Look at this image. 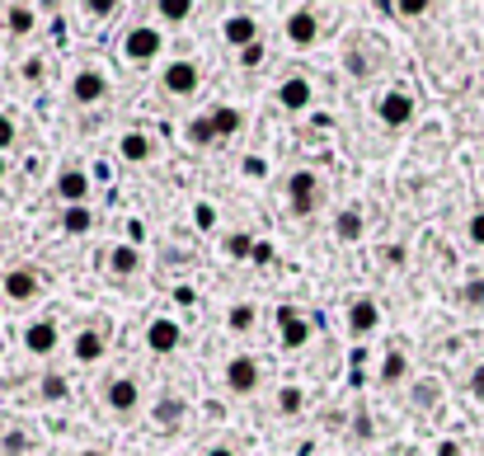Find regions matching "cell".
I'll use <instances>...</instances> for the list:
<instances>
[{
    "label": "cell",
    "instance_id": "obj_34",
    "mask_svg": "<svg viewBox=\"0 0 484 456\" xmlns=\"http://www.w3.org/2000/svg\"><path fill=\"white\" fill-rule=\"evenodd\" d=\"M259 62H263V47H259V43L240 52V66H259Z\"/></svg>",
    "mask_w": 484,
    "mask_h": 456
},
{
    "label": "cell",
    "instance_id": "obj_32",
    "mask_svg": "<svg viewBox=\"0 0 484 456\" xmlns=\"http://www.w3.org/2000/svg\"><path fill=\"white\" fill-rule=\"evenodd\" d=\"M193 217H198V231H212V226H217V207H212V203H198Z\"/></svg>",
    "mask_w": 484,
    "mask_h": 456
},
{
    "label": "cell",
    "instance_id": "obj_10",
    "mask_svg": "<svg viewBox=\"0 0 484 456\" xmlns=\"http://www.w3.org/2000/svg\"><path fill=\"white\" fill-rule=\"evenodd\" d=\"M104 94H109V80H104L99 71H75V80H71V99L75 104H99Z\"/></svg>",
    "mask_w": 484,
    "mask_h": 456
},
{
    "label": "cell",
    "instance_id": "obj_20",
    "mask_svg": "<svg viewBox=\"0 0 484 456\" xmlns=\"http://www.w3.org/2000/svg\"><path fill=\"white\" fill-rule=\"evenodd\" d=\"M334 235L343 240V245L362 240V212H358V207H343V212H339V222H334Z\"/></svg>",
    "mask_w": 484,
    "mask_h": 456
},
{
    "label": "cell",
    "instance_id": "obj_42",
    "mask_svg": "<svg viewBox=\"0 0 484 456\" xmlns=\"http://www.w3.org/2000/svg\"><path fill=\"white\" fill-rule=\"evenodd\" d=\"M80 456H104V451H80Z\"/></svg>",
    "mask_w": 484,
    "mask_h": 456
},
{
    "label": "cell",
    "instance_id": "obj_25",
    "mask_svg": "<svg viewBox=\"0 0 484 456\" xmlns=\"http://www.w3.org/2000/svg\"><path fill=\"white\" fill-rule=\"evenodd\" d=\"M183 137L193 142V146H212V142H217V127H212V118H193V123L183 127Z\"/></svg>",
    "mask_w": 484,
    "mask_h": 456
},
{
    "label": "cell",
    "instance_id": "obj_36",
    "mask_svg": "<svg viewBox=\"0 0 484 456\" xmlns=\"http://www.w3.org/2000/svg\"><path fill=\"white\" fill-rule=\"evenodd\" d=\"M395 15H423L428 5H423V0H405V5H390Z\"/></svg>",
    "mask_w": 484,
    "mask_h": 456
},
{
    "label": "cell",
    "instance_id": "obj_44",
    "mask_svg": "<svg viewBox=\"0 0 484 456\" xmlns=\"http://www.w3.org/2000/svg\"><path fill=\"white\" fill-rule=\"evenodd\" d=\"M479 179H484V174H479Z\"/></svg>",
    "mask_w": 484,
    "mask_h": 456
},
{
    "label": "cell",
    "instance_id": "obj_35",
    "mask_svg": "<svg viewBox=\"0 0 484 456\" xmlns=\"http://www.w3.org/2000/svg\"><path fill=\"white\" fill-rule=\"evenodd\" d=\"M470 240H475V245H484V212H475V217H470Z\"/></svg>",
    "mask_w": 484,
    "mask_h": 456
},
{
    "label": "cell",
    "instance_id": "obj_30",
    "mask_svg": "<svg viewBox=\"0 0 484 456\" xmlns=\"http://www.w3.org/2000/svg\"><path fill=\"white\" fill-rule=\"evenodd\" d=\"M188 15H193L188 0H165V5H160V19H188Z\"/></svg>",
    "mask_w": 484,
    "mask_h": 456
},
{
    "label": "cell",
    "instance_id": "obj_40",
    "mask_svg": "<svg viewBox=\"0 0 484 456\" xmlns=\"http://www.w3.org/2000/svg\"><path fill=\"white\" fill-rule=\"evenodd\" d=\"M254 263H268V259H273V250H268V245H254V254H250Z\"/></svg>",
    "mask_w": 484,
    "mask_h": 456
},
{
    "label": "cell",
    "instance_id": "obj_1",
    "mask_svg": "<svg viewBox=\"0 0 484 456\" xmlns=\"http://www.w3.org/2000/svg\"><path fill=\"white\" fill-rule=\"evenodd\" d=\"M123 57L137 62V66H146V62L160 57V29H155V24H137V29L123 38Z\"/></svg>",
    "mask_w": 484,
    "mask_h": 456
},
{
    "label": "cell",
    "instance_id": "obj_7",
    "mask_svg": "<svg viewBox=\"0 0 484 456\" xmlns=\"http://www.w3.org/2000/svg\"><path fill=\"white\" fill-rule=\"evenodd\" d=\"M198 85H202L198 62H170V66H165V90H170V94H193Z\"/></svg>",
    "mask_w": 484,
    "mask_h": 456
},
{
    "label": "cell",
    "instance_id": "obj_41",
    "mask_svg": "<svg viewBox=\"0 0 484 456\" xmlns=\"http://www.w3.org/2000/svg\"><path fill=\"white\" fill-rule=\"evenodd\" d=\"M207 456H235V451H231V447H212Z\"/></svg>",
    "mask_w": 484,
    "mask_h": 456
},
{
    "label": "cell",
    "instance_id": "obj_31",
    "mask_svg": "<svg viewBox=\"0 0 484 456\" xmlns=\"http://www.w3.org/2000/svg\"><path fill=\"white\" fill-rule=\"evenodd\" d=\"M38 391H43V400H66V382L62 377H43Z\"/></svg>",
    "mask_w": 484,
    "mask_h": 456
},
{
    "label": "cell",
    "instance_id": "obj_38",
    "mask_svg": "<svg viewBox=\"0 0 484 456\" xmlns=\"http://www.w3.org/2000/svg\"><path fill=\"white\" fill-rule=\"evenodd\" d=\"M466 302H475V306L484 302V283H470V292H466Z\"/></svg>",
    "mask_w": 484,
    "mask_h": 456
},
{
    "label": "cell",
    "instance_id": "obj_19",
    "mask_svg": "<svg viewBox=\"0 0 484 456\" xmlns=\"http://www.w3.org/2000/svg\"><path fill=\"white\" fill-rule=\"evenodd\" d=\"M142 268V254H137V245H118L114 254H109V273H118V278H132Z\"/></svg>",
    "mask_w": 484,
    "mask_h": 456
},
{
    "label": "cell",
    "instance_id": "obj_8",
    "mask_svg": "<svg viewBox=\"0 0 484 456\" xmlns=\"http://www.w3.org/2000/svg\"><path fill=\"white\" fill-rule=\"evenodd\" d=\"M222 38L231 43V47H254L259 43V24H254V15H231L226 24H222Z\"/></svg>",
    "mask_w": 484,
    "mask_h": 456
},
{
    "label": "cell",
    "instance_id": "obj_29",
    "mask_svg": "<svg viewBox=\"0 0 484 456\" xmlns=\"http://www.w3.org/2000/svg\"><path fill=\"white\" fill-rule=\"evenodd\" d=\"M226 250H231V259H250V254H254V240H250L245 231H235V235L226 240Z\"/></svg>",
    "mask_w": 484,
    "mask_h": 456
},
{
    "label": "cell",
    "instance_id": "obj_37",
    "mask_svg": "<svg viewBox=\"0 0 484 456\" xmlns=\"http://www.w3.org/2000/svg\"><path fill=\"white\" fill-rule=\"evenodd\" d=\"M470 391H475V395H479V400H484V362H479V367H475V377H470Z\"/></svg>",
    "mask_w": 484,
    "mask_h": 456
},
{
    "label": "cell",
    "instance_id": "obj_16",
    "mask_svg": "<svg viewBox=\"0 0 484 456\" xmlns=\"http://www.w3.org/2000/svg\"><path fill=\"white\" fill-rule=\"evenodd\" d=\"M311 343V320L297 311H282V348H306Z\"/></svg>",
    "mask_w": 484,
    "mask_h": 456
},
{
    "label": "cell",
    "instance_id": "obj_13",
    "mask_svg": "<svg viewBox=\"0 0 484 456\" xmlns=\"http://www.w3.org/2000/svg\"><path fill=\"white\" fill-rule=\"evenodd\" d=\"M311 94H315V90H311L306 75H291V80H282V85H278V104H282V109H291V114L306 109Z\"/></svg>",
    "mask_w": 484,
    "mask_h": 456
},
{
    "label": "cell",
    "instance_id": "obj_33",
    "mask_svg": "<svg viewBox=\"0 0 484 456\" xmlns=\"http://www.w3.org/2000/svg\"><path fill=\"white\" fill-rule=\"evenodd\" d=\"M10 142H15V118H5V114H0V155L10 151Z\"/></svg>",
    "mask_w": 484,
    "mask_h": 456
},
{
    "label": "cell",
    "instance_id": "obj_27",
    "mask_svg": "<svg viewBox=\"0 0 484 456\" xmlns=\"http://www.w3.org/2000/svg\"><path fill=\"white\" fill-rule=\"evenodd\" d=\"M226 325H231L235 334H245V330H254V306H231V315H226Z\"/></svg>",
    "mask_w": 484,
    "mask_h": 456
},
{
    "label": "cell",
    "instance_id": "obj_22",
    "mask_svg": "<svg viewBox=\"0 0 484 456\" xmlns=\"http://www.w3.org/2000/svg\"><path fill=\"white\" fill-rule=\"evenodd\" d=\"M240 109H231V104H222V109H212V127H217V137H235L240 132Z\"/></svg>",
    "mask_w": 484,
    "mask_h": 456
},
{
    "label": "cell",
    "instance_id": "obj_26",
    "mask_svg": "<svg viewBox=\"0 0 484 456\" xmlns=\"http://www.w3.org/2000/svg\"><path fill=\"white\" fill-rule=\"evenodd\" d=\"M405 372H410L405 353H400V348H390V353H386V362H381V382H386V386H395L400 377H405Z\"/></svg>",
    "mask_w": 484,
    "mask_h": 456
},
{
    "label": "cell",
    "instance_id": "obj_28",
    "mask_svg": "<svg viewBox=\"0 0 484 456\" xmlns=\"http://www.w3.org/2000/svg\"><path fill=\"white\" fill-rule=\"evenodd\" d=\"M183 419V400H160V405H155V423H179Z\"/></svg>",
    "mask_w": 484,
    "mask_h": 456
},
{
    "label": "cell",
    "instance_id": "obj_23",
    "mask_svg": "<svg viewBox=\"0 0 484 456\" xmlns=\"http://www.w3.org/2000/svg\"><path fill=\"white\" fill-rule=\"evenodd\" d=\"M301 410H306V391H301V386H282V391H278V414L297 419Z\"/></svg>",
    "mask_w": 484,
    "mask_h": 456
},
{
    "label": "cell",
    "instance_id": "obj_14",
    "mask_svg": "<svg viewBox=\"0 0 484 456\" xmlns=\"http://www.w3.org/2000/svg\"><path fill=\"white\" fill-rule=\"evenodd\" d=\"M57 193L66 207H85V193H90V179L80 174V170H62L57 174Z\"/></svg>",
    "mask_w": 484,
    "mask_h": 456
},
{
    "label": "cell",
    "instance_id": "obj_6",
    "mask_svg": "<svg viewBox=\"0 0 484 456\" xmlns=\"http://www.w3.org/2000/svg\"><path fill=\"white\" fill-rule=\"evenodd\" d=\"M57 325H52V320H34V325L29 330H24V348H29V353L34 358H52V353H57Z\"/></svg>",
    "mask_w": 484,
    "mask_h": 456
},
{
    "label": "cell",
    "instance_id": "obj_18",
    "mask_svg": "<svg viewBox=\"0 0 484 456\" xmlns=\"http://www.w3.org/2000/svg\"><path fill=\"white\" fill-rule=\"evenodd\" d=\"M118 155L127 160V165H142V160H151V137L146 132H127V137L118 142Z\"/></svg>",
    "mask_w": 484,
    "mask_h": 456
},
{
    "label": "cell",
    "instance_id": "obj_21",
    "mask_svg": "<svg viewBox=\"0 0 484 456\" xmlns=\"http://www.w3.org/2000/svg\"><path fill=\"white\" fill-rule=\"evenodd\" d=\"M34 24H38V10H29V5H10L5 10V29L10 34H34Z\"/></svg>",
    "mask_w": 484,
    "mask_h": 456
},
{
    "label": "cell",
    "instance_id": "obj_9",
    "mask_svg": "<svg viewBox=\"0 0 484 456\" xmlns=\"http://www.w3.org/2000/svg\"><path fill=\"white\" fill-rule=\"evenodd\" d=\"M38 287H43V278L34 273V268H10L5 273V297L10 302H34Z\"/></svg>",
    "mask_w": 484,
    "mask_h": 456
},
{
    "label": "cell",
    "instance_id": "obj_43",
    "mask_svg": "<svg viewBox=\"0 0 484 456\" xmlns=\"http://www.w3.org/2000/svg\"><path fill=\"white\" fill-rule=\"evenodd\" d=\"M0 174H5V155H0Z\"/></svg>",
    "mask_w": 484,
    "mask_h": 456
},
{
    "label": "cell",
    "instance_id": "obj_4",
    "mask_svg": "<svg viewBox=\"0 0 484 456\" xmlns=\"http://www.w3.org/2000/svg\"><path fill=\"white\" fill-rule=\"evenodd\" d=\"M376 118H381L386 127H405L414 118V99L405 90H390L386 99H376Z\"/></svg>",
    "mask_w": 484,
    "mask_h": 456
},
{
    "label": "cell",
    "instance_id": "obj_24",
    "mask_svg": "<svg viewBox=\"0 0 484 456\" xmlns=\"http://www.w3.org/2000/svg\"><path fill=\"white\" fill-rule=\"evenodd\" d=\"M62 226H66V235H90V226H94V212H90V207H66Z\"/></svg>",
    "mask_w": 484,
    "mask_h": 456
},
{
    "label": "cell",
    "instance_id": "obj_17",
    "mask_svg": "<svg viewBox=\"0 0 484 456\" xmlns=\"http://www.w3.org/2000/svg\"><path fill=\"white\" fill-rule=\"evenodd\" d=\"M71 353H75V362H99L104 358V334L99 330H80L75 343H71Z\"/></svg>",
    "mask_w": 484,
    "mask_h": 456
},
{
    "label": "cell",
    "instance_id": "obj_15",
    "mask_svg": "<svg viewBox=\"0 0 484 456\" xmlns=\"http://www.w3.org/2000/svg\"><path fill=\"white\" fill-rule=\"evenodd\" d=\"M376 325H381V311H376V302H353V306H348V330H353V334H371Z\"/></svg>",
    "mask_w": 484,
    "mask_h": 456
},
{
    "label": "cell",
    "instance_id": "obj_3",
    "mask_svg": "<svg viewBox=\"0 0 484 456\" xmlns=\"http://www.w3.org/2000/svg\"><path fill=\"white\" fill-rule=\"evenodd\" d=\"M226 386H231L235 395H250V391L259 386V358H250V353L231 358V362H226Z\"/></svg>",
    "mask_w": 484,
    "mask_h": 456
},
{
    "label": "cell",
    "instance_id": "obj_5",
    "mask_svg": "<svg viewBox=\"0 0 484 456\" xmlns=\"http://www.w3.org/2000/svg\"><path fill=\"white\" fill-rule=\"evenodd\" d=\"M179 343H183L179 320H165V315H160V320H151V325H146V348H151V353H174Z\"/></svg>",
    "mask_w": 484,
    "mask_h": 456
},
{
    "label": "cell",
    "instance_id": "obj_39",
    "mask_svg": "<svg viewBox=\"0 0 484 456\" xmlns=\"http://www.w3.org/2000/svg\"><path fill=\"white\" fill-rule=\"evenodd\" d=\"M24 75H29V80H38V75H43V57H34L29 66H24Z\"/></svg>",
    "mask_w": 484,
    "mask_h": 456
},
{
    "label": "cell",
    "instance_id": "obj_11",
    "mask_svg": "<svg viewBox=\"0 0 484 456\" xmlns=\"http://www.w3.org/2000/svg\"><path fill=\"white\" fill-rule=\"evenodd\" d=\"M315 34H320V15L315 10H291L287 15V38L297 43V47H311Z\"/></svg>",
    "mask_w": 484,
    "mask_h": 456
},
{
    "label": "cell",
    "instance_id": "obj_12",
    "mask_svg": "<svg viewBox=\"0 0 484 456\" xmlns=\"http://www.w3.org/2000/svg\"><path fill=\"white\" fill-rule=\"evenodd\" d=\"M104 400H109L114 414H132V410H137V400H142V391H137V382H132V377H118V382H109Z\"/></svg>",
    "mask_w": 484,
    "mask_h": 456
},
{
    "label": "cell",
    "instance_id": "obj_2",
    "mask_svg": "<svg viewBox=\"0 0 484 456\" xmlns=\"http://www.w3.org/2000/svg\"><path fill=\"white\" fill-rule=\"evenodd\" d=\"M287 198H291V212H301V217H311L315 203H320V179L311 170H297L287 183Z\"/></svg>",
    "mask_w": 484,
    "mask_h": 456
}]
</instances>
